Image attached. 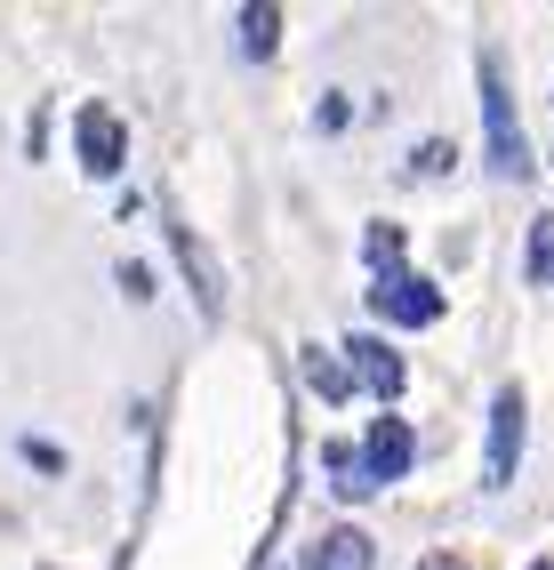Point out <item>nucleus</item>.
I'll list each match as a JSON object with an SVG mask.
<instances>
[{"instance_id":"10","label":"nucleus","mask_w":554,"mask_h":570,"mask_svg":"<svg viewBox=\"0 0 554 570\" xmlns=\"http://www.w3.org/2000/svg\"><path fill=\"white\" fill-rule=\"evenodd\" d=\"M298 370H306V386H314L321 402H346V394H354V370H346L338 354H321V346H306V362H298Z\"/></svg>"},{"instance_id":"13","label":"nucleus","mask_w":554,"mask_h":570,"mask_svg":"<svg viewBox=\"0 0 554 570\" xmlns=\"http://www.w3.org/2000/svg\"><path fill=\"white\" fill-rule=\"evenodd\" d=\"M531 282L554 289V217H531Z\"/></svg>"},{"instance_id":"2","label":"nucleus","mask_w":554,"mask_h":570,"mask_svg":"<svg viewBox=\"0 0 554 570\" xmlns=\"http://www.w3.org/2000/svg\"><path fill=\"white\" fill-rule=\"evenodd\" d=\"M523 417H531V402H523V386H498V394H491V442H483V490H506V482H514V466H523Z\"/></svg>"},{"instance_id":"6","label":"nucleus","mask_w":554,"mask_h":570,"mask_svg":"<svg viewBox=\"0 0 554 570\" xmlns=\"http://www.w3.org/2000/svg\"><path fill=\"white\" fill-rule=\"evenodd\" d=\"M362 459H369V474H378V482H402V474L418 466V434H410V426H402V417L386 410V417H369Z\"/></svg>"},{"instance_id":"1","label":"nucleus","mask_w":554,"mask_h":570,"mask_svg":"<svg viewBox=\"0 0 554 570\" xmlns=\"http://www.w3.org/2000/svg\"><path fill=\"white\" fill-rule=\"evenodd\" d=\"M483 145H491V177H506V185H523L531 177V137H523V121H514V89H506V65L483 49Z\"/></svg>"},{"instance_id":"11","label":"nucleus","mask_w":554,"mask_h":570,"mask_svg":"<svg viewBox=\"0 0 554 570\" xmlns=\"http://www.w3.org/2000/svg\"><path fill=\"white\" fill-rule=\"evenodd\" d=\"M281 49V9H241V57H274Z\"/></svg>"},{"instance_id":"5","label":"nucleus","mask_w":554,"mask_h":570,"mask_svg":"<svg viewBox=\"0 0 554 570\" xmlns=\"http://www.w3.org/2000/svg\"><path fill=\"white\" fill-rule=\"evenodd\" d=\"M338 354H346V370H354V386H369V394H378V402H394L402 386H410V370H402V354L386 346V337H378V330H354V337H346V346H338Z\"/></svg>"},{"instance_id":"15","label":"nucleus","mask_w":554,"mask_h":570,"mask_svg":"<svg viewBox=\"0 0 554 570\" xmlns=\"http://www.w3.org/2000/svg\"><path fill=\"white\" fill-rule=\"evenodd\" d=\"M24 459L41 466V474H57V466H65V450H57V442H24Z\"/></svg>"},{"instance_id":"16","label":"nucleus","mask_w":554,"mask_h":570,"mask_svg":"<svg viewBox=\"0 0 554 570\" xmlns=\"http://www.w3.org/2000/svg\"><path fill=\"white\" fill-rule=\"evenodd\" d=\"M418 570H474V562H458V554H418Z\"/></svg>"},{"instance_id":"3","label":"nucleus","mask_w":554,"mask_h":570,"mask_svg":"<svg viewBox=\"0 0 554 570\" xmlns=\"http://www.w3.org/2000/svg\"><path fill=\"white\" fill-rule=\"evenodd\" d=\"M369 306H378V322H394V330H434V322H442V289L402 265V274H378V282H369Z\"/></svg>"},{"instance_id":"7","label":"nucleus","mask_w":554,"mask_h":570,"mask_svg":"<svg viewBox=\"0 0 554 570\" xmlns=\"http://www.w3.org/2000/svg\"><path fill=\"white\" fill-rule=\"evenodd\" d=\"M169 249H177V265H185V282H194V297H201V314L217 322V314H226V274H217V257H209V242L194 234V225H169Z\"/></svg>"},{"instance_id":"8","label":"nucleus","mask_w":554,"mask_h":570,"mask_svg":"<svg viewBox=\"0 0 554 570\" xmlns=\"http://www.w3.org/2000/svg\"><path fill=\"white\" fill-rule=\"evenodd\" d=\"M378 562V547H369V530H321V539L306 547V570H369Z\"/></svg>"},{"instance_id":"9","label":"nucleus","mask_w":554,"mask_h":570,"mask_svg":"<svg viewBox=\"0 0 554 570\" xmlns=\"http://www.w3.org/2000/svg\"><path fill=\"white\" fill-rule=\"evenodd\" d=\"M321 474H329V490H338L346 507H362L369 490H378V474H369V459L354 442H321Z\"/></svg>"},{"instance_id":"14","label":"nucleus","mask_w":554,"mask_h":570,"mask_svg":"<svg viewBox=\"0 0 554 570\" xmlns=\"http://www.w3.org/2000/svg\"><path fill=\"white\" fill-rule=\"evenodd\" d=\"M451 161H458V145H442V137H426L418 154H410V177H442Z\"/></svg>"},{"instance_id":"17","label":"nucleus","mask_w":554,"mask_h":570,"mask_svg":"<svg viewBox=\"0 0 554 570\" xmlns=\"http://www.w3.org/2000/svg\"><path fill=\"white\" fill-rule=\"evenodd\" d=\"M531 570H554V554H546V562H531Z\"/></svg>"},{"instance_id":"4","label":"nucleus","mask_w":554,"mask_h":570,"mask_svg":"<svg viewBox=\"0 0 554 570\" xmlns=\"http://www.w3.org/2000/svg\"><path fill=\"white\" fill-rule=\"evenodd\" d=\"M72 154H81L89 177H121V169H129V129H121V112H113V105H81V112H72Z\"/></svg>"},{"instance_id":"12","label":"nucleus","mask_w":554,"mask_h":570,"mask_svg":"<svg viewBox=\"0 0 554 570\" xmlns=\"http://www.w3.org/2000/svg\"><path fill=\"white\" fill-rule=\"evenodd\" d=\"M362 257H369V274H402V234H394V225H369Z\"/></svg>"}]
</instances>
